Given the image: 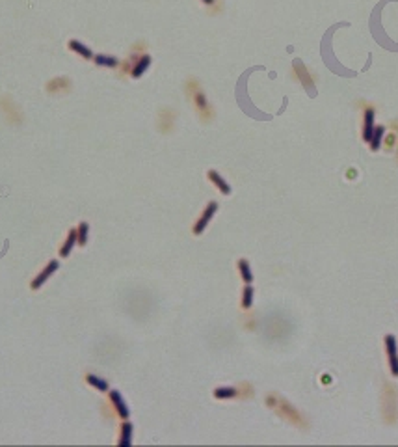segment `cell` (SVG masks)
<instances>
[{
	"label": "cell",
	"mask_w": 398,
	"mask_h": 447,
	"mask_svg": "<svg viewBox=\"0 0 398 447\" xmlns=\"http://www.w3.org/2000/svg\"><path fill=\"white\" fill-rule=\"evenodd\" d=\"M123 438L119 440V446H123V447H127V446H130V434H132V425L130 423H125L123 425Z\"/></svg>",
	"instance_id": "cell-18"
},
{
	"label": "cell",
	"mask_w": 398,
	"mask_h": 447,
	"mask_svg": "<svg viewBox=\"0 0 398 447\" xmlns=\"http://www.w3.org/2000/svg\"><path fill=\"white\" fill-rule=\"evenodd\" d=\"M69 49L73 51V53L80 54V56L86 58V60H93V53L90 51V47H86L84 43H80V41H77V39H71Z\"/></svg>",
	"instance_id": "cell-8"
},
{
	"label": "cell",
	"mask_w": 398,
	"mask_h": 447,
	"mask_svg": "<svg viewBox=\"0 0 398 447\" xmlns=\"http://www.w3.org/2000/svg\"><path fill=\"white\" fill-rule=\"evenodd\" d=\"M149 65H151V56H147L146 54V56H142L138 62H136V65L132 67V73H130V75H132L134 78H140L144 73H146V69L149 67Z\"/></svg>",
	"instance_id": "cell-10"
},
{
	"label": "cell",
	"mask_w": 398,
	"mask_h": 447,
	"mask_svg": "<svg viewBox=\"0 0 398 447\" xmlns=\"http://www.w3.org/2000/svg\"><path fill=\"white\" fill-rule=\"evenodd\" d=\"M383 132H385V129H383L382 125H380V127H374V132H372V136H370V147H372V151H376V149L380 147L382 138H383Z\"/></svg>",
	"instance_id": "cell-13"
},
{
	"label": "cell",
	"mask_w": 398,
	"mask_h": 447,
	"mask_svg": "<svg viewBox=\"0 0 398 447\" xmlns=\"http://www.w3.org/2000/svg\"><path fill=\"white\" fill-rule=\"evenodd\" d=\"M71 90V80L67 77H56L49 80L47 92L49 93H67Z\"/></svg>",
	"instance_id": "cell-5"
},
{
	"label": "cell",
	"mask_w": 398,
	"mask_h": 447,
	"mask_svg": "<svg viewBox=\"0 0 398 447\" xmlns=\"http://www.w3.org/2000/svg\"><path fill=\"white\" fill-rule=\"evenodd\" d=\"M208 179H210V181H212V183L218 186V190H220L222 194H225V196H227V194H231V186L225 183V179H223L216 170L208 171Z\"/></svg>",
	"instance_id": "cell-9"
},
{
	"label": "cell",
	"mask_w": 398,
	"mask_h": 447,
	"mask_svg": "<svg viewBox=\"0 0 398 447\" xmlns=\"http://www.w3.org/2000/svg\"><path fill=\"white\" fill-rule=\"evenodd\" d=\"M251 302H253V287H251V285H246V289H244V300H242V306H244V308H251Z\"/></svg>",
	"instance_id": "cell-20"
},
{
	"label": "cell",
	"mask_w": 398,
	"mask_h": 447,
	"mask_svg": "<svg viewBox=\"0 0 398 447\" xmlns=\"http://www.w3.org/2000/svg\"><path fill=\"white\" fill-rule=\"evenodd\" d=\"M110 401L114 402L115 410L119 412V416H121L123 419L129 417V408H127V404H125V401H123V397L119 391H112V393H110Z\"/></svg>",
	"instance_id": "cell-7"
},
{
	"label": "cell",
	"mask_w": 398,
	"mask_h": 447,
	"mask_svg": "<svg viewBox=\"0 0 398 447\" xmlns=\"http://www.w3.org/2000/svg\"><path fill=\"white\" fill-rule=\"evenodd\" d=\"M86 380H88V384H92L93 388H97V390H100V391H106V390H108V382H106V380H102V378L95 377V375H88V377H86Z\"/></svg>",
	"instance_id": "cell-14"
},
{
	"label": "cell",
	"mask_w": 398,
	"mask_h": 447,
	"mask_svg": "<svg viewBox=\"0 0 398 447\" xmlns=\"http://www.w3.org/2000/svg\"><path fill=\"white\" fill-rule=\"evenodd\" d=\"M238 267H240V272H242V278H244L246 283H251L253 274H251V270H249V263L246 261V259H240V261H238Z\"/></svg>",
	"instance_id": "cell-16"
},
{
	"label": "cell",
	"mask_w": 398,
	"mask_h": 447,
	"mask_svg": "<svg viewBox=\"0 0 398 447\" xmlns=\"http://www.w3.org/2000/svg\"><path fill=\"white\" fill-rule=\"evenodd\" d=\"M374 132V110L368 108L365 112V125H363V140L365 142H370V136Z\"/></svg>",
	"instance_id": "cell-6"
},
{
	"label": "cell",
	"mask_w": 398,
	"mask_h": 447,
	"mask_svg": "<svg viewBox=\"0 0 398 447\" xmlns=\"http://www.w3.org/2000/svg\"><path fill=\"white\" fill-rule=\"evenodd\" d=\"M58 267H60V263L56 261V259L49 263V265H47V267H45V270H41V274L34 278V281H32V283H30L32 289H34V291H36V289H39V287L43 285V283H45L47 279L50 278V274H54V272H56V269H58Z\"/></svg>",
	"instance_id": "cell-4"
},
{
	"label": "cell",
	"mask_w": 398,
	"mask_h": 447,
	"mask_svg": "<svg viewBox=\"0 0 398 447\" xmlns=\"http://www.w3.org/2000/svg\"><path fill=\"white\" fill-rule=\"evenodd\" d=\"M75 242H77V229H71L69 235H67V242L60 248V255L61 257H67L71 252V248L75 246Z\"/></svg>",
	"instance_id": "cell-11"
},
{
	"label": "cell",
	"mask_w": 398,
	"mask_h": 447,
	"mask_svg": "<svg viewBox=\"0 0 398 447\" xmlns=\"http://www.w3.org/2000/svg\"><path fill=\"white\" fill-rule=\"evenodd\" d=\"M194 101H196V107H198L199 112H201V114H207L208 112V103H207V99H205V95H203L201 92H196Z\"/></svg>",
	"instance_id": "cell-15"
},
{
	"label": "cell",
	"mask_w": 398,
	"mask_h": 447,
	"mask_svg": "<svg viewBox=\"0 0 398 447\" xmlns=\"http://www.w3.org/2000/svg\"><path fill=\"white\" fill-rule=\"evenodd\" d=\"M385 345H387L391 371H393L395 377H398V352H397V339H395V335H387L385 337Z\"/></svg>",
	"instance_id": "cell-3"
},
{
	"label": "cell",
	"mask_w": 398,
	"mask_h": 447,
	"mask_svg": "<svg viewBox=\"0 0 398 447\" xmlns=\"http://www.w3.org/2000/svg\"><path fill=\"white\" fill-rule=\"evenodd\" d=\"M0 110L4 112V116H6V119H8L9 123L17 125V123H21V121H23V114H21V110H19V107L13 103V99H11L9 95L0 97Z\"/></svg>",
	"instance_id": "cell-1"
},
{
	"label": "cell",
	"mask_w": 398,
	"mask_h": 447,
	"mask_svg": "<svg viewBox=\"0 0 398 447\" xmlns=\"http://www.w3.org/2000/svg\"><path fill=\"white\" fill-rule=\"evenodd\" d=\"M93 62L97 63V65H106V67H115L117 65V58L114 56H106V54H97V56H93Z\"/></svg>",
	"instance_id": "cell-12"
},
{
	"label": "cell",
	"mask_w": 398,
	"mask_h": 447,
	"mask_svg": "<svg viewBox=\"0 0 398 447\" xmlns=\"http://www.w3.org/2000/svg\"><path fill=\"white\" fill-rule=\"evenodd\" d=\"M216 209H218V203H216V201H210L207 205V209L203 211L201 218H199L198 222H196V225H194V233H196V235H201V233H203V229L207 227V224L210 222V218L214 216Z\"/></svg>",
	"instance_id": "cell-2"
},
{
	"label": "cell",
	"mask_w": 398,
	"mask_h": 447,
	"mask_svg": "<svg viewBox=\"0 0 398 447\" xmlns=\"http://www.w3.org/2000/svg\"><path fill=\"white\" fill-rule=\"evenodd\" d=\"M88 227H90V225L86 222H82L80 224V227L77 229V242L80 246H84L86 242H88Z\"/></svg>",
	"instance_id": "cell-17"
},
{
	"label": "cell",
	"mask_w": 398,
	"mask_h": 447,
	"mask_svg": "<svg viewBox=\"0 0 398 447\" xmlns=\"http://www.w3.org/2000/svg\"><path fill=\"white\" fill-rule=\"evenodd\" d=\"M214 395L218 399H229V397H235V395H237V390H235V388H218L214 391Z\"/></svg>",
	"instance_id": "cell-19"
},
{
	"label": "cell",
	"mask_w": 398,
	"mask_h": 447,
	"mask_svg": "<svg viewBox=\"0 0 398 447\" xmlns=\"http://www.w3.org/2000/svg\"><path fill=\"white\" fill-rule=\"evenodd\" d=\"M201 2H203V4H208V6H210V4H214L216 0H201Z\"/></svg>",
	"instance_id": "cell-21"
}]
</instances>
